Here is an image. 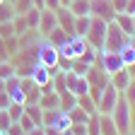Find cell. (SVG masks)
Instances as JSON below:
<instances>
[{
    "label": "cell",
    "instance_id": "6da1fadb",
    "mask_svg": "<svg viewBox=\"0 0 135 135\" xmlns=\"http://www.w3.org/2000/svg\"><path fill=\"white\" fill-rule=\"evenodd\" d=\"M111 118H113V123L118 128V135H130L133 128H135V121H133V106L128 104V99L121 94L116 101V106L111 111Z\"/></svg>",
    "mask_w": 135,
    "mask_h": 135
},
{
    "label": "cell",
    "instance_id": "7a4b0ae2",
    "mask_svg": "<svg viewBox=\"0 0 135 135\" xmlns=\"http://www.w3.org/2000/svg\"><path fill=\"white\" fill-rule=\"evenodd\" d=\"M106 29H109V22L104 20H99V17L92 15V20H89V29L87 34H84V39H87V44L97 51L104 48V39H106Z\"/></svg>",
    "mask_w": 135,
    "mask_h": 135
},
{
    "label": "cell",
    "instance_id": "3957f363",
    "mask_svg": "<svg viewBox=\"0 0 135 135\" xmlns=\"http://www.w3.org/2000/svg\"><path fill=\"white\" fill-rule=\"evenodd\" d=\"M128 41H130L128 34L118 29V24H116V22H109L106 39H104V48H101V51H116V53H118V51H121Z\"/></svg>",
    "mask_w": 135,
    "mask_h": 135
},
{
    "label": "cell",
    "instance_id": "277c9868",
    "mask_svg": "<svg viewBox=\"0 0 135 135\" xmlns=\"http://www.w3.org/2000/svg\"><path fill=\"white\" fill-rule=\"evenodd\" d=\"M58 58H60L58 48L51 44L48 39L41 36V41L36 44V60H39L41 65H46V68H53V65H58Z\"/></svg>",
    "mask_w": 135,
    "mask_h": 135
},
{
    "label": "cell",
    "instance_id": "5b68a950",
    "mask_svg": "<svg viewBox=\"0 0 135 135\" xmlns=\"http://www.w3.org/2000/svg\"><path fill=\"white\" fill-rule=\"evenodd\" d=\"M87 46H89V44H87V39H84V36H77V34H73V36L58 48V53H60V58L73 60V58H80V56H82V51L87 48Z\"/></svg>",
    "mask_w": 135,
    "mask_h": 135
},
{
    "label": "cell",
    "instance_id": "8992f818",
    "mask_svg": "<svg viewBox=\"0 0 135 135\" xmlns=\"http://www.w3.org/2000/svg\"><path fill=\"white\" fill-rule=\"evenodd\" d=\"M41 126H53L58 130H68L70 128V116H68V111H63V109H46Z\"/></svg>",
    "mask_w": 135,
    "mask_h": 135
},
{
    "label": "cell",
    "instance_id": "52a82bcc",
    "mask_svg": "<svg viewBox=\"0 0 135 135\" xmlns=\"http://www.w3.org/2000/svg\"><path fill=\"white\" fill-rule=\"evenodd\" d=\"M97 65H99L104 73H109V75H113L116 70L126 68L123 60H121V56H118L116 51H99V60H97Z\"/></svg>",
    "mask_w": 135,
    "mask_h": 135
},
{
    "label": "cell",
    "instance_id": "ba28073f",
    "mask_svg": "<svg viewBox=\"0 0 135 135\" xmlns=\"http://www.w3.org/2000/svg\"><path fill=\"white\" fill-rule=\"evenodd\" d=\"M118 97H121V92H118L116 87H111V84H106L101 97L97 99V111L99 113H111L113 106H116V101H118Z\"/></svg>",
    "mask_w": 135,
    "mask_h": 135
},
{
    "label": "cell",
    "instance_id": "9c48e42d",
    "mask_svg": "<svg viewBox=\"0 0 135 135\" xmlns=\"http://www.w3.org/2000/svg\"><path fill=\"white\" fill-rule=\"evenodd\" d=\"M89 12L104 22H113V17H116V12L111 7V0H89Z\"/></svg>",
    "mask_w": 135,
    "mask_h": 135
},
{
    "label": "cell",
    "instance_id": "30bf717a",
    "mask_svg": "<svg viewBox=\"0 0 135 135\" xmlns=\"http://www.w3.org/2000/svg\"><path fill=\"white\" fill-rule=\"evenodd\" d=\"M58 27V17H56V10H48V7H44L41 10V20H39V34L41 36H46L48 31H53Z\"/></svg>",
    "mask_w": 135,
    "mask_h": 135
},
{
    "label": "cell",
    "instance_id": "8fae6325",
    "mask_svg": "<svg viewBox=\"0 0 135 135\" xmlns=\"http://www.w3.org/2000/svg\"><path fill=\"white\" fill-rule=\"evenodd\" d=\"M20 87H22V92H24V97H27L29 104H39L41 87H39V84L34 82L31 77H20Z\"/></svg>",
    "mask_w": 135,
    "mask_h": 135
},
{
    "label": "cell",
    "instance_id": "7c38bea8",
    "mask_svg": "<svg viewBox=\"0 0 135 135\" xmlns=\"http://www.w3.org/2000/svg\"><path fill=\"white\" fill-rule=\"evenodd\" d=\"M130 73H128V68H121V70H116L113 75H109V84H111V87H116L118 92H126V87H128V84H130Z\"/></svg>",
    "mask_w": 135,
    "mask_h": 135
},
{
    "label": "cell",
    "instance_id": "4fadbf2b",
    "mask_svg": "<svg viewBox=\"0 0 135 135\" xmlns=\"http://www.w3.org/2000/svg\"><path fill=\"white\" fill-rule=\"evenodd\" d=\"M56 17H58V27L68 34H75V15L68 10V7H58L56 10Z\"/></svg>",
    "mask_w": 135,
    "mask_h": 135
},
{
    "label": "cell",
    "instance_id": "5bb4252c",
    "mask_svg": "<svg viewBox=\"0 0 135 135\" xmlns=\"http://www.w3.org/2000/svg\"><path fill=\"white\" fill-rule=\"evenodd\" d=\"M39 106H41L44 111H46V109H60V94H58V92H41Z\"/></svg>",
    "mask_w": 135,
    "mask_h": 135
},
{
    "label": "cell",
    "instance_id": "9a60e30c",
    "mask_svg": "<svg viewBox=\"0 0 135 135\" xmlns=\"http://www.w3.org/2000/svg\"><path fill=\"white\" fill-rule=\"evenodd\" d=\"M99 135H118L111 113H99Z\"/></svg>",
    "mask_w": 135,
    "mask_h": 135
},
{
    "label": "cell",
    "instance_id": "2e32d148",
    "mask_svg": "<svg viewBox=\"0 0 135 135\" xmlns=\"http://www.w3.org/2000/svg\"><path fill=\"white\" fill-rule=\"evenodd\" d=\"M113 22L118 24V29H121V31H126L128 36H133V34H135V27H133V15H128V12H118V15L113 17Z\"/></svg>",
    "mask_w": 135,
    "mask_h": 135
},
{
    "label": "cell",
    "instance_id": "e0dca14e",
    "mask_svg": "<svg viewBox=\"0 0 135 135\" xmlns=\"http://www.w3.org/2000/svg\"><path fill=\"white\" fill-rule=\"evenodd\" d=\"M70 36H73V34H68V31H63L60 27H56L53 31H48V34H46V36H44V39H48V41H51V44H53L56 48H60V46H63V44H65L68 39H70Z\"/></svg>",
    "mask_w": 135,
    "mask_h": 135
},
{
    "label": "cell",
    "instance_id": "ac0fdd59",
    "mask_svg": "<svg viewBox=\"0 0 135 135\" xmlns=\"http://www.w3.org/2000/svg\"><path fill=\"white\" fill-rule=\"evenodd\" d=\"M24 113H27L36 126H41V121H44V109H41L39 104H29V101H24Z\"/></svg>",
    "mask_w": 135,
    "mask_h": 135
},
{
    "label": "cell",
    "instance_id": "d6986e66",
    "mask_svg": "<svg viewBox=\"0 0 135 135\" xmlns=\"http://www.w3.org/2000/svg\"><path fill=\"white\" fill-rule=\"evenodd\" d=\"M75 17H82V15H92L89 12V0H70V5H68Z\"/></svg>",
    "mask_w": 135,
    "mask_h": 135
},
{
    "label": "cell",
    "instance_id": "ffe728a7",
    "mask_svg": "<svg viewBox=\"0 0 135 135\" xmlns=\"http://www.w3.org/2000/svg\"><path fill=\"white\" fill-rule=\"evenodd\" d=\"M89 20H92V15H82V17H75V34L77 36H84L89 29Z\"/></svg>",
    "mask_w": 135,
    "mask_h": 135
},
{
    "label": "cell",
    "instance_id": "44dd1931",
    "mask_svg": "<svg viewBox=\"0 0 135 135\" xmlns=\"http://www.w3.org/2000/svg\"><path fill=\"white\" fill-rule=\"evenodd\" d=\"M24 20L29 29H39V20H41V10L39 7H31L29 12H24Z\"/></svg>",
    "mask_w": 135,
    "mask_h": 135
},
{
    "label": "cell",
    "instance_id": "7402d4cb",
    "mask_svg": "<svg viewBox=\"0 0 135 135\" xmlns=\"http://www.w3.org/2000/svg\"><path fill=\"white\" fill-rule=\"evenodd\" d=\"M77 106H80L82 111H87V113H94V111H97V101H94L89 94H82V97H77Z\"/></svg>",
    "mask_w": 135,
    "mask_h": 135
},
{
    "label": "cell",
    "instance_id": "603a6c76",
    "mask_svg": "<svg viewBox=\"0 0 135 135\" xmlns=\"http://www.w3.org/2000/svg\"><path fill=\"white\" fill-rule=\"evenodd\" d=\"M68 116H70V123H87V118H89V113L82 111L80 106H73L68 111Z\"/></svg>",
    "mask_w": 135,
    "mask_h": 135
},
{
    "label": "cell",
    "instance_id": "cb8c5ba5",
    "mask_svg": "<svg viewBox=\"0 0 135 135\" xmlns=\"http://www.w3.org/2000/svg\"><path fill=\"white\" fill-rule=\"evenodd\" d=\"M118 56H121L123 65H133V63H135V48H133L130 44H126L121 51H118Z\"/></svg>",
    "mask_w": 135,
    "mask_h": 135
},
{
    "label": "cell",
    "instance_id": "d4e9b609",
    "mask_svg": "<svg viewBox=\"0 0 135 135\" xmlns=\"http://www.w3.org/2000/svg\"><path fill=\"white\" fill-rule=\"evenodd\" d=\"M73 106H77V97L73 92H63L60 94V109L63 111H70Z\"/></svg>",
    "mask_w": 135,
    "mask_h": 135
},
{
    "label": "cell",
    "instance_id": "484cf974",
    "mask_svg": "<svg viewBox=\"0 0 135 135\" xmlns=\"http://www.w3.org/2000/svg\"><path fill=\"white\" fill-rule=\"evenodd\" d=\"M12 27H15V34H17V36H22V34H27V31H29V27H27V20H24V15H15V20H12Z\"/></svg>",
    "mask_w": 135,
    "mask_h": 135
},
{
    "label": "cell",
    "instance_id": "4316f807",
    "mask_svg": "<svg viewBox=\"0 0 135 135\" xmlns=\"http://www.w3.org/2000/svg\"><path fill=\"white\" fill-rule=\"evenodd\" d=\"M12 20H15V7L7 3V0L0 3V22H12Z\"/></svg>",
    "mask_w": 135,
    "mask_h": 135
},
{
    "label": "cell",
    "instance_id": "83f0119b",
    "mask_svg": "<svg viewBox=\"0 0 135 135\" xmlns=\"http://www.w3.org/2000/svg\"><path fill=\"white\" fill-rule=\"evenodd\" d=\"M80 60H84L87 65H94V63L99 60V51H97V48H92V46H87V48L82 51V56H80Z\"/></svg>",
    "mask_w": 135,
    "mask_h": 135
},
{
    "label": "cell",
    "instance_id": "f1b7e54d",
    "mask_svg": "<svg viewBox=\"0 0 135 135\" xmlns=\"http://www.w3.org/2000/svg\"><path fill=\"white\" fill-rule=\"evenodd\" d=\"M7 113H10V118H12V123H17V121H20V118H22V113H24V104H15V101H12V104L5 109Z\"/></svg>",
    "mask_w": 135,
    "mask_h": 135
},
{
    "label": "cell",
    "instance_id": "f546056e",
    "mask_svg": "<svg viewBox=\"0 0 135 135\" xmlns=\"http://www.w3.org/2000/svg\"><path fill=\"white\" fill-rule=\"evenodd\" d=\"M12 7H15V15H24L34 7V0H15Z\"/></svg>",
    "mask_w": 135,
    "mask_h": 135
},
{
    "label": "cell",
    "instance_id": "4dcf8cb0",
    "mask_svg": "<svg viewBox=\"0 0 135 135\" xmlns=\"http://www.w3.org/2000/svg\"><path fill=\"white\" fill-rule=\"evenodd\" d=\"M12 75H17V73H15V63H12V60H0V77L7 80V77H12Z\"/></svg>",
    "mask_w": 135,
    "mask_h": 135
},
{
    "label": "cell",
    "instance_id": "1f68e13d",
    "mask_svg": "<svg viewBox=\"0 0 135 135\" xmlns=\"http://www.w3.org/2000/svg\"><path fill=\"white\" fill-rule=\"evenodd\" d=\"M70 70H73L75 75H87L89 65L84 63V60H80V58H73V63H70Z\"/></svg>",
    "mask_w": 135,
    "mask_h": 135
},
{
    "label": "cell",
    "instance_id": "d6a6232c",
    "mask_svg": "<svg viewBox=\"0 0 135 135\" xmlns=\"http://www.w3.org/2000/svg\"><path fill=\"white\" fill-rule=\"evenodd\" d=\"M12 36H17L12 22H0V39L5 41V39H12Z\"/></svg>",
    "mask_w": 135,
    "mask_h": 135
},
{
    "label": "cell",
    "instance_id": "836d02e7",
    "mask_svg": "<svg viewBox=\"0 0 135 135\" xmlns=\"http://www.w3.org/2000/svg\"><path fill=\"white\" fill-rule=\"evenodd\" d=\"M5 51H7V56L12 58L17 51H20V36H12V39H5Z\"/></svg>",
    "mask_w": 135,
    "mask_h": 135
},
{
    "label": "cell",
    "instance_id": "e575fe53",
    "mask_svg": "<svg viewBox=\"0 0 135 135\" xmlns=\"http://www.w3.org/2000/svg\"><path fill=\"white\" fill-rule=\"evenodd\" d=\"M12 126V118L5 109H0V133H7V128Z\"/></svg>",
    "mask_w": 135,
    "mask_h": 135
},
{
    "label": "cell",
    "instance_id": "d590c367",
    "mask_svg": "<svg viewBox=\"0 0 135 135\" xmlns=\"http://www.w3.org/2000/svg\"><path fill=\"white\" fill-rule=\"evenodd\" d=\"M123 97L128 99V104L135 109V80H130V84L126 87V92H123Z\"/></svg>",
    "mask_w": 135,
    "mask_h": 135
},
{
    "label": "cell",
    "instance_id": "8d00e7d4",
    "mask_svg": "<svg viewBox=\"0 0 135 135\" xmlns=\"http://www.w3.org/2000/svg\"><path fill=\"white\" fill-rule=\"evenodd\" d=\"M73 135H87V123H70Z\"/></svg>",
    "mask_w": 135,
    "mask_h": 135
},
{
    "label": "cell",
    "instance_id": "74e56055",
    "mask_svg": "<svg viewBox=\"0 0 135 135\" xmlns=\"http://www.w3.org/2000/svg\"><path fill=\"white\" fill-rule=\"evenodd\" d=\"M17 123H20V126L24 128V133H27V130H31L34 126H36V123H34V121H31V118H29L27 113H22V118H20V121H17Z\"/></svg>",
    "mask_w": 135,
    "mask_h": 135
},
{
    "label": "cell",
    "instance_id": "f35d334b",
    "mask_svg": "<svg viewBox=\"0 0 135 135\" xmlns=\"http://www.w3.org/2000/svg\"><path fill=\"white\" fill-rule=\"evenodd\" d=\"M126 5H128V0H111V7H113L116 15L118 12H126Z\"/></svg>",
    "mask_w": 135,
    "mask_h": 135
},
{
    "label": "cell",
    "instance_id": "ab89813d",
    "mask_svg": "<svg viewBox=\"0 0 135 135\" xmlns=\"http://www.w3.org/2000/svg\"><path fill=\"white\" fill-rule=\"evenodd\" d=\"M5 135H24V128L20 126V123H12L10 128H7V133Z\"/></svg>",
    "mask_w": 135,
    "mask_h": 135
},
{
    "label": "cell",
    "instance_id": "60d3db41",
    "mask_svg": "<svg viewBox=\"0 0 135 135\" xmlns=\"http://www.w3.org/2000/svg\"><path fill=\"white\" fill-rule=\"evenodd\" d=\"M12 104V99H10V94L7 92H0V109H7Z\"/></svg>",
    "mask_w": 135,
    "mask_h": 135
},
{
    "label": "cell",
    "instance_id": "b9f144b4",
    "mask_svg": "<svg viewBox=\"0 0 135 135\" xmlns=\"http://www.w3.org/2000/svg\"><path fill=\"white\" fill-rule=\"evenodd\" d=\"M44 135H63V130H58L53 126H44Z\"/></svg>",
    "mask_w": 135,
    "mask_h": 135
},
{
    "label": "cell",
    "instance_id": "7bdbcfd3",
    "mask_svg": "<svg viewBox=\"0 0 135 135\" xmlns=\"http://www.w3.org/2000/svg\"><path fill=\"white\" fill-rule=\"evenodd\" d=\"M44 7H48V10H58V7H60V0H44Z\"/></svg>",
    "mask_w": 135,
    "mask_h": 135
},
{
    "label": "cell",
    "instance_id": "ee69618b",
    "mask_svg": "<svg viewBox=\"0 0 135 135\" xmlns=\"http://www.w3.org/2000/svg\"><path fill=\"white\" fill-rule=\"evenodd\" d=\"M24 135H44V126H34L31 130H27Z\"/></svg>",
    "mask_w": 135,
    "mask_h": 135
},
{
    "label": "cell",
    "instance_id": "f6af8a7d",
    "mask_svg": "<svg viewBox=\"0 0 135 135\" xmlns=\"http://www.w3.org/2000/svg\"><path fill=\"white\" fill-rule=\"evenodd\" d=\"M126 12H128V15H135V0H128V5H126Z\"/></svg>",
    "mask_w": 135,
    "mask_h": 135
},
{
    "label": "cell",
    "instance_id": "bcb514c9",
    "mask_svg": "<svg viewBox=\"0 0 135 135\" xmlns=\"http://www.w3.org/2000/svg\"><path fill=\"white\" fill-rule=\"evenodd\" d=\"M126 68H128V73H130V77L135 80V63H133V65H126Z\"/></svg>",
    "mask_w": 135,
    "mask_h": 135
},
{
    "label": "cell",
    "instance_id": "7dc6e473",
    "mask_svg": "<svg viewBox=\"0 0 135 135\" xmlns=\"http://www.w3.org/2000/svg\"><path fill=\"white\" fill-rule=\"evenodd\" d=\"M34 7H39V10H44V0H34Z\"/></svg>",
    "mask_w": 135,
    "mask_h": 135
},
{
    "label": "cell",
    "instance_id": "c3c4849f",
    "mask_svg": "<svg viewBox=\"0 0 135 135\" xmlns=\"http://www.w3.org/2000/svg\"><path fill=\"white\" fill-rule=\"evenodd\" d=\"M0 92H5V80L0 77Z\"/></svg>",
    "mask_w": 135,
    "mask_h": 135
},
{
    "label": "cell",
    "instance_id": "681fc988",
    "mask_svg": "<svg viewBox=\"0 0 135 135\" xmlns=\"http://www.w3.org/2000/svg\"><path fill=\"white\" fill-rule=\"evenodd\" d=\"M70 5V0H60V7H68Z\"/></svg>",
    "mask_w": 135,
    "mask_h": 135
},
{
    "label": "cell",
    "instance_id": "f907efd6",
    "mask_svg": "<svg viewBox=\"0 0 135 135\" xmlns=\"http://www.w3.org/2000/svg\"><path fill=\"white\" fill-rule=\"evenodd\" d=\"M128 44H130V46L135 48V34H133V36H130V41H128Z\"/></svg>",
    "mask_w": 135,
    "mask_h": 135
},
{
    "label": "cell",
    "instance_id": "816d5d0a",
    "mask_svg": "<svg viewBox=\"0 0 135 135\" xmlns=\"http://www.w3.org/2000/svg\"><path fill=\"white\" fill-rule=\"evenodd\" d=\"M63 135H73V133H70V128H68V130H63Z\"/></svg>",
    "mask_w": 135,
    "mask_h": 135
},
{
    "label": "cell",
    "instance_id": "f5cc1de1",
    "mask_svg": "<svg viewBox=\"0 0 135 135\" xmlns=\"http://www.w3.org/2000/svg\"><path fill=\"white\" fill-rule=\"evenodd\" d=\"M133 27H135V15H133Z\"/></svg>",
    "mask_w": 135,
    "mask_h": 135
},
{
    "label": "cell",
    "instance_id": "db71d44e",
    "mask_svg": "<svg viewBox=\"0 0 135 135\" xmlns=\"http://www.w3.org/2000/svg\"><path fill=\"white\" fill-rule=\"evenodd\" d=\"M130 135H135V128H133V133H130Z\"/></svg>",
    "mask_w": 135,
    "mask_h": 135
},
{
    "label": "cell",
    "instance_id": "11a10c76",
    "mask_svg": "<svg viewBox=\"0 0 135 135\" xmlns=\"http://www.w3.org/2000/svg\"><path fill=\"white\" fill-rule=\"evenodd\" d=\"M0 3H5V0H0Z\"/></svg>",
    "mask_w": 135,
    "mask_h": 135
},
{
    "label": "cell",
    "instance_id": "9f6ffc18",
    "mask_svg": "<svg viewBox=\"0 0 135 135\" xmlns=\"http://www.w3.org/2000/svg\"><path fill=\"white\" fill-rule=\"evenodd\" d=\"M0 135H3V133H0Z\"/></svg>",
    "mask_w": 135,
    "mask_h": 135
}]
</instances>
